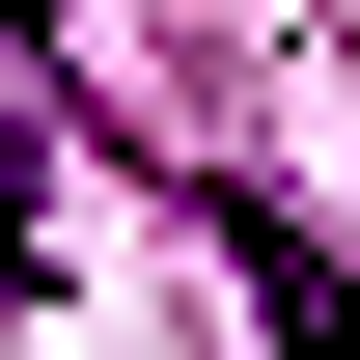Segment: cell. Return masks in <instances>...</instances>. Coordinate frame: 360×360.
I'll return each instance as SVG.
<instances>
[{"mask_svg": "<svg viewBox=\"0 0 360 360\" xmlns=\"http://www.w3.org/2000/svg\"><path fill=\"white\" fill-rule=\"evenodd\" d=\"M222 250H250V305H277V360H360V305H333V250L277 222V194H222Z\"/></svg>", "mask_w": 360, "mask_h": 360, "instance_id": "obj_1", "label": "cell"}]
</instances>
